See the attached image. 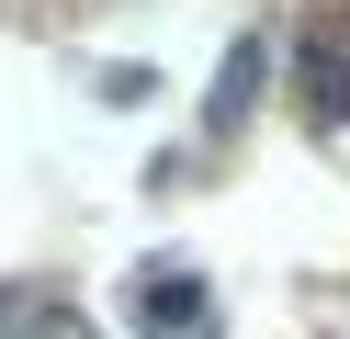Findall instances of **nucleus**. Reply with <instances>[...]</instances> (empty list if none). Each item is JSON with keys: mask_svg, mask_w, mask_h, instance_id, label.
<instances>
[{"mask_svg": "<svg viewBox=\"0 0 350 339\" xmlns=\"http://www.w3.org/2000/svg\"><path fill=\"white\" fill-rule=\"evenodd\" d=\"M136 328H147V339H204L215 305H204V283H181V260H159V271L136 283Z\"/></svg>", "mask_w": 350, "mask_h": 339, "instance_id": "1", "label": "nucleus"}, {"mask_svg": "<svg viewBox=\"0 0 350 339\" xmlns=\"http://www.w3.org/2000/svg\"><path fill=\"white\" fill-rule=\"evenodd\" d=\"M305 113L350 125V45H305Z\"/></svg>", "mask_w": 350, "mask_h": 339, "instance_id": "2", "label": "nucleus"}, {"mask_svg": "<svg viewBox=\"0 0 350 339\" xmlns=\"http://www.w3.org/2000/svg\"><path fill=\"white\" fill-rule=\"evenodd\" d=\"M249 90H260V45H237L226 79H215V125H237V113H249Z\"/></svg>", "mask_w": 350, "mask_h": 339, "instance_id": "3", "label": "nucleus"}]
</instances>
